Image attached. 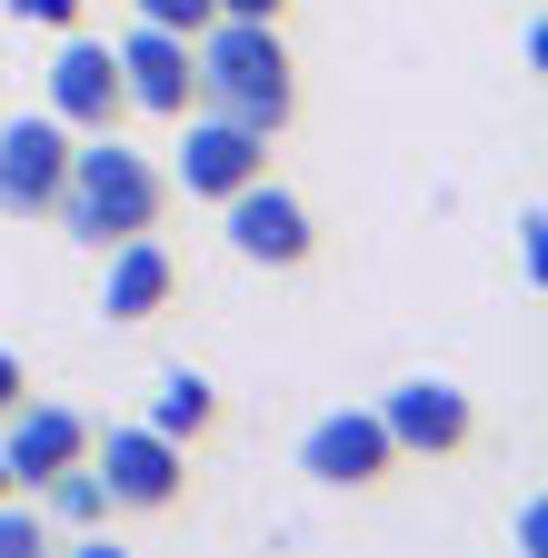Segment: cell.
Masks as SVG:
<instances>
[{
    "label": "cell",
    "mask_w": 548,
    "mask_h": 558,
    "mask_svg": "<svg viewBox=\"0 0 548 558\" xmlns=\"http://www.w3.org/2000/svg\"><path fill=\"white\" fill-rule=\"evenodd\" d=\"M300 469H309L319 488H389L409 459L389 449L379 409H329V418H309V439H300Z\"/></svg>",
    "instance_id": "cell-9"
},
{
    "label": "cell",
    "mask_w": 548,
    "mask_h": 558,
    "mask_svg": "<svg viewBox=\"0 0 548 558\" xmlns=\"http://www.w3.org/2000/svg\"><path fill=\"white\" fill-rule=\"evenodd\" d=\"M31 509H40L50 529H71V538H81V529H100V519H110V488H100V469H90V459H71V469H50V478L31 488Z\"/></svg>",
    "instance_id": "cell-14"
},
{
    "label": "cell",
    "mask_w": 548,
    "mask_h": 558,
    "mask_svg": "<svg viewBox=\"0 0 548 558\" xmlns=\"http://www.w3.org/2000/svg\"><path fill=\"white\" fill-rule=\"evenodd\" d=\"M190 50H199V100L210 110H230L269 140L300 120V60H290L280 21H210Z\"/></svg>",
    "instance_id": "cell-2"
},
{
    "label": "cell",
    "mask_w": 548,
    "mask_h": 558,
    "mask_svg": "<svg viewBox=\"0 0 548 558\" xmlns=\"http://www.w3.org/2000/svg\"><path fill=\"white\" fill-rule=\"evenodd\" d=\"M170 300H180V259L160 250V230L100 250V319H110V329H150Z\"/></svg>",
    "instance_id": "cell-11"
},
{
    "label": "cell",
    "mask_w": 548,
    "mask_h": 558,
    "mask_svg": "<svg viewBox=\"0 0 548 558\" xmlns=\"http://www.w3.org/2000/svg\"><path fill=\"white\" fill-rule=\"evenodd\" d=\"M0 499H21V478H11V459H0Z\"/></svg>",
    "instance_id": "cell-22"
},
{
    "label": "cell",
    "mask_w": 548,
    "mask_h": 558,
    "mask_svg": "<svg viewBox=\"0 0 548 558\" xmlns=\"http://www.w3.org/2000/svg\"><path fill=\"white\" fill-rule=\"evenodd\" d=\"M0 558H60V529L31 499H0Z\"/></svg>",
    "instance_id": "cell-15"
},
{
    "label": "cell",
    "mask_w": 548,
    "mask_h": 558,
    "mask_svg": "<svg viewBox=\"0 0 548 558\" xmlns=\"http://www.w3.org/2000/svg\"><path fill=\"white\" fill-rule=\"evenodd\" d=\"M0 459H11L21 499H31V488H40L50 469L90 459V418H81V409H60V399H21L11 418H0Z\"/></svg>",
    "instance_id": "cell-12"
},
{
    "label": "cell",
    "mask_w": 548,
    "mask_h": 558,
    "mask_svg": "<svg viewBox=\"0 0 548 558\" xmlns=\"http://www.w3.org/2000/svg\"><path fill=\"white\" fill-rule=\"evenodd\" d=\"M50 120L60 130H81V140H100V130H120L130 120V90H120V60H110V40H90V31H60V50H50Z\"/></svg>",
    "instance_id": "cell-5"
},
{
    "label": "cell",
    "mask_w": 548,
    "mask_h": 558,
    "mask_svg": "<svg viewBox=\"0 0 548 558\" xmlns=\"http://www.w3.org/2000/svg\"><path fill=\"white\" fill-rule=\"evenodd\" d=\"M220 209H230V250H240L249 269H309L319 220H309V199H300V190H280V180H249V190H230Z\"/></svg>",
    "instance_id": "cell-7"
},
{
    "label": "cell",
    "mask_w": 548,
    "mask_h": 558,
    "mask_svg": "<svg viewBox=\"0 0 548 558\" xmlns=\"http://www.w3.org/2000/svg\"><path fill=\"white\" fill-rule=\"evenodd\" d=\"M60 558H141V548H110V538H90V529H81V548H60Z\"/></svg>",
    "instance_id": "cell-21"
},
{
    "label": "cell",
    "mask_w": 548,
    "mask_h": 558,
    "mask_svg": "<svg viewBox=\"0 0 548 558\" xmlns=\"http://www.w3.org/2000/svg\"><path fill=\"white\" fill-rule=\"evenodd\" d=\"M71 140L81 130H60L50 110L0 120V209H11V220H50L60 180H71Z\"/></svg>",
    "instance_id": "cell-8"
},
{
    "label": "cell",
    "mask_w": 548,
    "mask_h": 558,
    "mask_svg": "<svg viewBox=\"0 0 548 558\" xmlns=\"http://www.w3.org/2000/svg\"><path fill=\"white\" fill-rule=\"evenodd\" d=\"M509 538H519V558H548V509H538V499H519V519H509Z\"/></svg>",
    "instance_id": "cell-18"
},
{
    "label": "cell",
    "mask_w": 548,
    "mask_h": 558,
    "mask_svg": "<svg viewBox=\"0 0 548 558\" xmlns=\"http://www.w3.org/2000/svg\"><path fill=\"white\" fill-rule=\"evenodd\" d=\"M150 429H160V439H180V449H199V439L220 429V389L199 379V369H170V379L150 389Z\"/></svg>",
    "instance_id": "cell-13"
},
{
    "label": "cell",
    "mask_w": 548,
    "mask_h": 558,
    "mask_svg": "<svg viewBox=\"0 0 548 558\" xmlns=\"http://www.w3.org/2000/svg\"><path fill=\"white\" fill-rule=\"evenodd\" d=\"M379 429H389V449L399 459H459L468 439H478V399L459 389V379H399L389 399H379Z\"/></svg>",
    "instance_id": "cell-6"
},
{
    "label": "cell",
    "mask_w": 548,
    "mask_h": 558,
    "mask_svg": "<svg viewBox=\"0 0 548 558\" xmlns=\"http://www.w3.org/2000/svg\"><path fill=\"white\" fill-rule=\"evenodd\" d=\"M130 11H141L150 31H180V40H199V31H210L220 11H210V0H130Z\"/></svg>",
    "instance_id": "cell-16"
},
{
    "label": "cell",
    "mask_w": 548,
    "mask_h": 558,
    "mask_svg": "<svg viewBox=\"0 0 548 558\" xmlns=\"http://www.w3.org/2000/svg\"><path fill=\"white\" fill-rule=\"evenodd\" d=\"M180 130V160H170V190H190V199H230V190H249V180H269V130H249V120H230V110H180L170 120Z\"/></svg>",
    "instance_id": "cell-4"
},
{
    "label": "cell",
    "mask_w": 548,
    "mask_h": 558,
    "mask_svg": "<svg viewBox=\"0 0 548 558\" xmlns=\"http://www.w3.org/2000/svg\"><path fill=\"white\" fill-rule=\"evenodd\" d=\"M90 469L110 488V509H130V519H170L190 499V449L160 439L150 418H130V429H110V439L90 429Z\"/></svg>",
    "instance_id": "cell-3"
},
{
    "label": "cell",
    "mask_w": 548,
    "mask_h": 558,
    "mask_svg": "<svg viewBox=\"0 0 548 558\" xmlns=\"http://www.w3.org/2000/svg\"><path fill=\"white\" fill-rule=\"evenodd\" d=\"M160 209H170V170H160L150 150H130L120 130L71 140V180H60V199H50V220L71 230V240L120 250V240L160 230Z\"/></svg>",
    "instance_id": "cell-1"
},
{
    "label": "cell",
    "mask_w": 548,
    "mask_h": 558,
    "mask_svg": "<svg viewBox=\"0 0 548 558\" xmlns=\"http://www.w3.org/2000/svg\"><path fill=\"white\" fill-rule=\"evenodd\" d=\"M220 21H290V0H210Z\"/></svg>",
    "instance_id": "cell-20"
},
{
    "label": "cell",
    "mask_w": 548,
    "mask_h": 558,
    "mask_svg": "<svg viewBox=\"0 0 548 558\" xmlns=\"http://www.w3.org/2000/svg\"><path fill=\"white\" fill-rule=\"evenodd\" d=\"M90 11H100V0H90Z\"/></svg>",
    "instance_id": "cell-23"
},
{
    "label": "cell",
    "mask_w": 548,
    "mask_h": 558,
    "mask_svg": "<svg viewBox=\"0 0 548 558\" xmlns=\"http://www.w3.org/2000/svg\"><path fill=\"white\" fill-rule=\"evenodd\" d=\"M110 60H120V90H130V110H150V120L199 110V50H190L180 31L130 21V40H110Z\"/></svg>",
    "instance_id": "cell-10"
},
{
    "label": "cell",
    "mask_w": 548,
    "mask_h": 558,
    "mask_svg": "<svg viewBox=\"0 0 548 558\" xmlns=\"http://www.w3.org/2000/svg\"><path fill=\"white\" fill-rule=\"evenodd\" d=\"M11 21H21V31H81L90 0H11Z\"/></svg>",
    "instance_id": "cell-17"
},
{
    "label": "cell",
    "mask_w": 548,
    "mask_h": 558,
    "mask_svg": "<svg viewBox=\"0 0 548 558\" xmlns=\"http://www.w3.org/2000/svg\"><path fill=\"white\" fill-rule=\"evenodd\" d=\"M31 399V360H21V349H0V418H11Z\"/></svg>",
    "instance_id": "cell-19"
}]
</instances>
